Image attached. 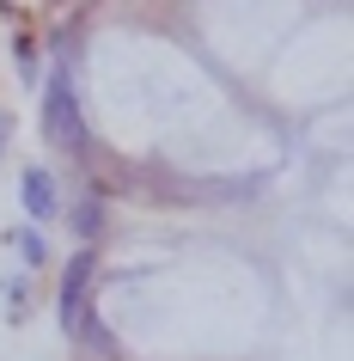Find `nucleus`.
Instances as JSON below:
<instances>
[{
	"mask_svg": "<svg viewBox=\"0 0 354 361\" xmlns=\"http://www.w3.org/2000/svg\"><path fill=\"white\" fill-rule=\"evenodd\" d=\"M43 135L68 153H86V123H80V98H74V74L61 68L49 80V98H43Z\"/></svg>",
	"mask_w": 354,
	"mask_h": 361,
	"instance_id": "1",
	"label": "nucleus"
},
{
	"mask_svg": "<svg viewBox=\"0 0 354 361\" xmlns=\"http://www.w3.org/2000/svg\"><path fill=\"white\" fill-rule=\"evenodd\" d=\"M92 276H98V257H92V251H74V257H68V276H61V294H56V306H61V331H68V337H74L80 324H86V312H92V306H86V294H92Z\"/></svg>",
	"mask_w": 354,
	"mask_h": 361,
	"instance_id": "2",
	"label": "nucleus"
},
{
	"mask_svg": "<svg viewBox=\"0 0 354 361\" xmlns=\"http://www.w3.org/2000/svg\"><path fill=\"white\" fill-rule=\"evenodd\" d=\"M19 190H25V214H31L37 227H43V221H56V178H49L43 166L25 171V178H19Z\"/></svg>",
	"mask_w": 354,
	"mask_h": 361,
	"instance_id": "3",
	"label": "nucleus"
},
{
	"mask_svg": "<svg viewBox=\"0 0 354 361\" xmlns=\"http://www.w3.org/2000/svg\"><path fill=\"white\" fill-rule=\"evenodd\" d=\"M74 227H80V239H98V227H104V209H98L92 196H86V202L74 209Z\"/></svg>",
	"mask_w": 354,
	"mask_h": 361,
	"instance_id": "4",
	"label": "nucleus"
},
{
	"mask_svg": "<svg viewBox=\"0 0 354 361\" xmlns=\"http://www.w3.org/2000/svg\"><path fill=\"white\" fill-rule=\"evenodd\" d=\"M13 245H19V257H25V264H43V239H37V227H13Z\"/></svg>",
	"mask_w": 354,
	"mask_h": 361,
	"instance_id": "5",
	"label": "nucleus"
},
{
	"mask_svg": "<svg viewBox=\"0 0 354 361\" xmlns=\"http://www.w3.org/2000/svg\"><path fill=\"white\" fill-rule=\"evenodd\" d=\"M0 141H6V116H0Z\"/></svg>",
	"mask_w": 354,
	"mask_h": 361,
	"instance_id": "6",
	"label": "nucleus"
}]
</instances>
